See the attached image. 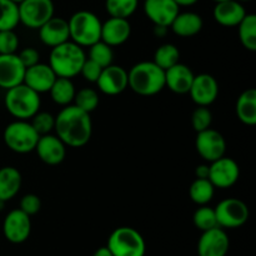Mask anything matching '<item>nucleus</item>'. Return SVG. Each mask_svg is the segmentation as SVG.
I'll return each mask as SVG.
<instances>
[{
  "instance_id": "nucleus-37",
  "label": "nucleus",
  "mask_w": 256,
  "mask_h": 256,
  "mask_svg": "<svg viewBox=\"0 0 256 256\" xmlns=\"http://www.w3.org/2000/svg\"><path fill=\"white\" fill-rule=\"evenodd\" d=\"M212 122V112L208 109V106H198L192 112V129L196 132H202V130L209 129Z\"/></svg>"
},
{
  "instance_id": "nucleus-42",
  "label": "nucleus",
  "mask_w": 256,
  "mask_h": 256,
  "mask_svg": "<svg viewBox=\"0 0 256 256\" xmlns=\"http://www.w3.org/2000/svg\"><path fill=\"white\" fill-rule=\"evenodd\" d=\"M196 179H209V165L202 164L195 169Z\"/></svg>"
},
{
  "instance_id": "nucleus-2",
  "label": "nucleus",
  "mask_w": 256,
  "mask_h": 256,
  "mask_svg": "<svg viewBox=\"0 0 256 256\" xmlns=\"http://www.w3.org/2000/svg\"><path fill=\"white\" fill-rule=\"evenodd\" d=\"M128 88L142 96H152L165 88V72L154 62H140L128 72Z\"/></svg>"
},
{
  "instance_id": "nucleus-1",
  "label": "nucleus",
  "mask_w": 256,
  "mask_h": 256,
  "mask_svg": "<svg viewBox=\"0 0 256 256\" xmlns=\"http://www.w3.org/2000/svg\"><path fill=\"white\" fill-rule=\"evenodd\" d=\"M54 130L56 136L70 148H82L89 142L92 134V122L89 112L75 105H66L55 116Z\"/></svg>"
},
{
  "instance_id": "nucleus-10",
  "label": "nucleus",
  "mask_w": 256,
  "mask_h": 256,
  "mask_svg": "<svg viewBox=\"0 0 256 256\" xmlns=\"http://www.w3.org/2000/svg\"><path fill=\"white\" fill-rule=\"evenodd\" d=\"M196 152L205 162H212L220 159L226 152V140L216 130L209 129L198 132L195 140Z\"/></svg>"
},
{
  "instance_id": "nucleus-40",
  "label": "nucleus",
  "mask_w": 256,
  "mask_h": 256,
  "mask_svg": "<svg viewBox=\"0 0 256 256\" xmlns=\"http://www.w3.org/2000/svg\"><path fill=\"white\" fill-rule=\"evenodd\" d=\"M102 69L100 65H98L96 62H92V60L86 59L85 62L82 64V70H80V74L82 75L85 80H88L89 82H96L98 79H99L100 74H102Z\"/></svg>"
},
{
  "instance_id": "nucleus-46",
  "label": "nucleus",
  "mask_w": 256,
  "mask_h": 256,
  "mask_svg": "<svg viewBox=\"0 0 256 256\" xmlns=\"http://www.w3.org/2000/svg\"><path fill=\"white\" fill-rule=\"evenodd\" d=\"M238 2H252V0H238Z\"/></svg>"
},
{
  "instance_id": "nucleus-43",
  "label": "nucleus",
  "mask_w": 256,
  "mask_h": 256,
  "mask_svg": "<svg viewBox=\"0 0 256 256\" xmlns=\"http://www.w3.org/2000/svg\"><path fill=\"white\" fill-rule=\"evenodd\" d=\"M92 256H112V252L108 249V246H102L92 254Z\"/></svg>"
},
{
  "instance_id": "nucleus-18",
  "label": "nucleus",
  "mask_w": 256,
  "mask_h": 256,
  "mask_svg": "<svg viewBox=\"0 0 256 256\" xmlns=\"http://www.w3.org/2000/svg\"><path fill=\"white\" fill-rule=\"evenodd\" d=\"M56 78L49 64H42L39 62L38 64L25 69L22 82L38 94H42V92H49Z\"/></svg>"
},
{
  "instance_id": "nucleus-21",
  "label": "nucleus",
  "mask_w": 256,
  "mask_h": 256,
  "mask_svg": "<svg viewBox=\"0 0 256 256\" xmlns=\"http://www.w3.org/2000/svg\"><path fill=\"white\" fill-rule=\"evenodd\" d=\"M132 34V25L129 20L122 18L110 16L102 24V42L112 48L124 44Z\"/></svg>"
},
{
  "instance_id": "nucleus-7",
  "label": "nucleus",
  "mask_w": 256,
  "mask_h": 256,
  "mask_svg": "<svg viewBox=\"0 0 256 256\" xmlns=\"http://www.w3.org/2000/svg\"><path fill=\"white\" fill-rule=\"evenodd\" d=\"M4 142L12 152L28 154L35 150L40 135L28 120H15L4 130Z\"/></svg>"
},
{
  "instance_id": "nucleus-39",
  "label": "nucleus",
  "mask_w": 256,
  "mask_h": 256,
  "mask_svg": "<svg viewBox=\"0 0 256 256\" xmlns=\"http://www.w3.org/2000/svg\"><path fill=\"white\" fill-rule=\"evenodd\" d=\"M20 210L28 214L29 216L38 214L42 209V200L35 194H26L20 200Z\"/></svg>"
},
{
  "instance_id": "nucleus-9",
  "label": "nucleus",
  "mask_w": 256,
  "mask_h": 256,
  "mask_svg": "<svg viewBox=\"0 0 256 256\" xmlns=\"http://www.w3.org/2000/svg\"><path fill=\"white\" fill-rule=\"evenodd\" d=\"M19 22L29 29L38 30L54 16L52 0H22L18 4Z\"/></svg>"
},
{
  "instance_id": "nucleus-5",
  "label": "nucleus",
  "mask_w": 256,
  "mask_h": 256,
  "mask_svg": "<svg viewBox=\"0 0 256 256\" xmlns=\"http://www.w3.org/2000/svg\"><path fill=\"white\" fill-rule=\"evenodd\" d=\"M5 108L16 120H29L40 110V94L22 82L6 90Z\"/></svg>"
},
{
  "instance_id": "nucleus-23",
  "label": "nucleus",
  "mask_w": 256,
  "mask_h": 256,
  "mask_svg": "<svg viewBox=\"0 0 256 256\" xmlns=\"http://www.w3.org/2000/svg\"><path fill=\"white\" fill-rule=\"evenodd\" d=\"M214 19L218 24L226 28L238 26L246 15V10L238 0H225L216 2L214 8Z\"/></svg>"
},
{
  "instance_id": "nucleus-41",
  "label": "nucleus",
  "mask_w": 256,
  "mask_h": 256,
  "mask_svg": "<svg viewBox=\"0 0 256 256\" xmlns=\"http://www.w3.org/2000/svg\"><path fill=\"white\" fill-rule=\"evenodd\" d=\"M18 56H19L20 62H22V65L25 66V69H26V68L32 66V65L38 64L40 60L39 52H38L36 49H34V48H25V49H22V52L18 54Z\"/></svg>"
},
{
  "instance_id": "nucleus-15",
  "label": "nucleus",
  "mask_w": 256,
  "mask_h": 256,
  "mask_svg": "<svg viewBox=\"0 0 256 256\" xmlns=\"http://www.w3.org/2000/svg\"><path fill=\"white\" fill-rule=\"evenodd\" d=\"M180 8L174 0H145L144 12L156 26L169 28L179 14Z\"/></svg>"
},
{
  "instance_id": "nucleus-22",
  "label": "nucleus",
  "mask_w": 256,
  "mask_h": 256,
  "mask_svg": "<svg viewBox=\"0 0 256 256\" xmlns=\"http://www.w3.org/2000/svg\"><path fill=\"white\" fill-rule=\"evenodd\" d=\"M194 76V72L188 65L178 62L165 70V88L175 94H188Z\"/></svg>"
},
{
  "instance_id": "nucleus-16",
  "label": "nucleus",
  "mask_w": 256,
  "mask_h": 256,
  "mask_svg": "<svg viewBox=\"0 0 256 256\" xmlns=\"http://www.w3.org/2000/svg\"><path fill=\"white\" fill-rule=\"evenodd\" d=\"M38 156L46 165H59L66 156V145L52 134L42 135L35 146Z\"/></svg>"
},
{
  "instance_id": "nucleus-24",
  "label": "nucleus",
  "mask_w": 256,
  "mask_h": 256,
  "mask_svg": "<svg viewBox=\"0 0 256 256\" xmlns=\"http://www.w3.org/2000/svg\"><path fill=\"white\" fill-rule=\"evenodd\" d=\"M202 25L204 22H202V16L196 12H179L169 28H172L174 34H176L178 36L192 38L202 32Z\"/></svg>"
},
{
  "instance_id": "nucleus-3",
  "label": "nucleus",
  "mask_w": 256,
  "mask_h": 256,
  "mask_svg": "<svg viewBox=\"0 0 256 256\" xmlns=\"http://www.w3.org/2000/svg\"><path fill=\"white\" fill-rule=\"evenodd\" d=\"M86 60L84 48L79 46L72 40L52 48L49 65L58 78H72L80 74L82 64Z\"/></svg>"
},
{
  "instance_id": "nucleus-31",
  "label": "nucleus",
  "mask_w": 256,
  "mask_h": 256,
  "mask_svg": "<svg viewBox=\"0 0 256 256\" xmlns=\"http://www.w3.org/2000/svg\"><path fill=\"white\" fill-rule=\"evenodd\" d=\"M180 60V52L174 44H162L156 49L154 54V60L152 62L162 68V70H168L172 65L178 64Z\"/></svg>"
},
{
  "instance_id": "nucleus-17",
  "label": "nucleus",
  "mask_w": 256,
  "mask_h": 256,
  "mask_svg": "<svg viewBox=\"0 0 256 256\" xmlns=\"http://www.w3.org/2000/svg\"><path fill=\"white\" fill-rule=\"evenodd\" d=\"M98 88L105 95H119L128 88V72L120 65L104 68L96 82Z\"/></svg>"
},
{
  "instance_id": "nucleus-44",
  "label": "nucleus",
  "mask_w": 256,
  "mask_h": 256,
  "mask_svg": "<svg viewBox=\"0 0 256 256\" xmlns=\"http://www.w3.org/2000/svg\"><path fill=\"white\" fill-rule=\"evenodd\" d=\"M178 4V6H192V5L196 4L199 0H174Z\"/></svg>"
},
{
  "instance_id": "nucleus-6",
  "label": "nucleus",
  "mask_w": 256,
  "mask_h": 256,
  "mask_svg": "<svg viewBox=\"0 0 256 256\" xmlns=\"http://www.w3.org/2000/svg\"><path fill=\"white\" fill-rule=\"evenodd\" d=\"M112 256H145L146 242L138 230L120 226L110 234L106 244Z\"/></svg>"
},
{
  "instance_id": "nucleus-4",
  "label": "nucleus",
  "mask_w": 256,
  "mask_h": 256,
  "mask_svg": "<svg viewBox=\"0 0 256 256\" xmlns=\"http://www.w3.org/2000/svg\"><path fill=\"white\" fill-rule=\"evenodd\" d=\"M102 24L99 16L89 10L74 12L69 20L70 40L82 48H89L102 40Z\"/></svg>"
},
{
  "instance_id": "nucleus-45",
  "label": "nucleus",
  "mask_w": 256,
  "mask_h": 256,
  "mask_svg": "<svg viewBox=\"0 0 256 256\" xmlns=\"http://www.w3.org/2000/svg\"><path fill=\"white\" fill-rule=\"evenodd\" d=\"M12 2H16V4H19V2H22V0H12Z\"/></svg>"
},
{
  "instance_id": "nucleus-12",
  "label": "nucleus",
  "mask_w": 256,
  "mask_h": 256,
  "mask_svg": "<svg viewBox=\"0 0 256 256\" xmlns=\"http://www.w3.org/2000/svg\"><path fill=\"white\" fill-rule=\"evenodd\" d=\"M32 232V220L22 210L14 209L5 216L2 222V234L12 244H22Z\"/></svg>"
},
{
  "instance_id": "nucleus-11",
  "label": "nucleus",
  "mask_w": 256,
  "mask_h": 256,
  "mask_svg": "<svg viewBox=\"0 0 256 256\" xmlns=\"http://www.w3.org/2000/svg\"><path fill=\"white\" fill-rule=\"evenodd\" d=\"M240 176V168L232 158L224 155L220 159L210 162L209 180L218 189H229L234 186Z\"/></svg>"
},
{
  "instance_id": "nucleus-47",
  "label": "nucleus",
  "mask_w": 256,
  "mask_h": 256,
  "mask_svg": "<svg viewBox=\"0 0 256 256\" xmlns=\"http://www.w3.org/2000/svg\"><path fill=\"white\" fill-rule=\"evenodd\" d=\"M215 2H225V0H214Z\"/></svg>"
},
{
  "instance_id": "nucleus-29",
  "label": "nucleus",
  "mask_w": 256,
  "mask_h": 256,
  "mask_svg": "<svg viewBox=\"0 0 256 256\" xmlns=\"http://www.w3.org/2000/svg\"><path fill=\"white\" fill-rule=\"evenodd\" d=\"M239 39L242 46L249 52L256 50V15L248 14L238 25Z\"/></svg>"
},
{
  "instance_id": "nucleus-20",
  "label": "nucleus",
  "mask_w": 256,
  "mask_h": 256,
  "mask_svg": "<svg viewBox=\"0 0 256 256\" xmlns=\"http://www.w3.org/2000/svg\"><path fill=\"white\" fill-rule=\"evenodd\" d=\"M42 42L46 46L54 48L70 40L68 20L52 16L38 29Z\"/></svg>"
},
{
  "instance_id": "nucleus-14",
  "label": "nucleus",
  "mask_w": 256,
  "mask_h": 256,
  "mask_svg": "<svg viewBox=\"0 0 256 256\" xmlns=\"http://www.w3.org/2000/svg\"><path fill=\"white\" fill-rule=\"evenodd\" d=\"M189 94L198 106H209L218 99L219 84L212 75L202 72L194 76Z\"/></svg>"
},
{
  "instance_id": "nucleus-28",
  "label": "nucleus",
  "mask_w": 256,
  "mask_h": 256,
  "mask_svg": "<svg viewBox=\"0 0 256 256\" xmlns=\"http://www.w3.org/2000/svg\"><path fill=\"white\" fill-rule=\"evenodd\" d=\"M215 186L209 179H195L189 189L190 199L196 205H206L214 198Z\"/></svg>"
},
{
  "instance_id": "nucleus-34",
  "label": "nucleus",
  "mask_w": 256,
  "mask_h": 256,
  "mask_svg": "<svg viewBox=\"0 0 256 256\" xmlns=\"http://www.w3.org/2000/svg\"><path fill=\"white\" fill-rule=\"evenodd\" d=\"M74 102L75 106L90 114L99 105V94L96 92V90L92 89V88H82L79 92H75Z\"/></svg>"
},
{
  "instance_id": "nucleus-36",
  "label": "nucleus",
  "mask_w": 256,
  "mask_h": 256,
  "mask_svg": "<svg viewBox=\"0 0 256 256\" xmlns=\"http://www.w3.org/2000/svg\"><path fill=\"white\" fill-rule=\"evenodd\" d=\"M30 124L35 129V132L42 135L50 134L55 126V116L46 112H38L34 116L30 119Z\"/></svg>"
},
{
  "instance_id": "nucleus-25",
  "label": "nucleus",
  "mask_w": 256,
  "mask_h": 256,
  "mask_svg": "<svg viewBox=\"0 0 256 256\" xmlns=\"http://www.w3.org/2000/svg\"><path fill=\"white\" fill-rule=\"evenodd\" d=\"M22 174L16 168H2L0 169V202H6L16 196L22 188Z\"/></svg>"
},
{
  "instance_id": "nucleus-33",
  "label": "nucleus",
  "mask_w": 256,
  "mask_h": 256,
  "mask_svg": "<svg viewBox=\"0 0 256 256\" xmlns=\"http://www.w3.org/2000/svg\"><path fill=\"white\" fill-rule=\"evenodd\" d=\"M88 59L95 62L102 68H106L112 64L114 52H112V48L110 45L105 44L104 42L100 40V42H95L92 46H89V58Z\"/></svg>"
},
{
  "instance_id": "nucleus-13",
  "label": "nucleus",
  "mask_w": 256,
  "mask_h": 256,
  "mask_svg": "<svg viewBox=\"0 0 256 256\" xmlns=\"http://www.w3.org/2000/svg\"><path fill=\"white\" fill-rule=\"evenodd\" d=\"M230 248V240L222 228L202 232L198 242V255L199 256H226Z\"/></svg>"
},
{
  "instance_id": "nucleus-38",
  "label": "nucleus",
  "mask_w": 256,
  "mask_h": 256,
  "mask_svg": "<svg viewBox=\"0 0 256 256\" xmlns=\"http://www.w3.org/2000/svg\"><path fill=\"white\" fill-rule=\"evenodd\" d=\"M19 38L14 30H0V54H16Z\"/></svg>"
},
{
  "instance_id": "nucleus-30",
  "label": "nucleus",
  "mask_w": 256,
  "mask_h": 256,
  "mask_svg": "<svg viewBox=\"0 0 256 256\" xmlns=\"http://www.w3.org/2000/svg\"><path fill=\"white\" fill-rule=\"evenodd\" d=\"M19 22V9L12 0H0V30H14Z\"/></svg>"
},
{
  "instance_id": "nucleus-35",
  "label": "nucleus",
  "mask_w": 256,
  "mask_h": 256,
  "mask_svg": "<svg viewBox=\"0 0 256 256\" xmlns=\"http://www.w3.org/2000/svg\"><path fill=\"white\" fill-rule=\"evenodd\" d=\"M192 222L202 232H206V230L212 229V228H216L218 222L216 216H215V210L212 208L206 206V205H202L194 212Z\"/></svg>"
},
{
  "instance_id": "nucleus-8",
  "label": "nucleus",
  "mask_w": 256,
  "mask_h": 256,
  "mask_svg": "<svg viewBox=\"0 0 256 256\" xmlns=\"http://www.w3.org/2000/svg\"><path fill=\"white\" fill-rule=\"evenodd\" d=\"M214 210L218 226L222 229H236L242 226L250 215L248 205L236 198L222 200Z\"/></svg>"
},
{
  "instance_id": "nucleus-32",
  "label": "nucleus",
  "mask_w": 256,
  "mask_h": 256,
  "mask_svg": "<svg viewBox=\"0 0 256 256\" xmlns=\"http://www.w3.org/2000/svg\"><path fill=\"white\" fill-rule=\"evenodd\" d=\"M139 0H105V9L112 18L128 19L138 9Z\"/></svg>"
},
{
  "instance_id": "nucleus-27",
  "label": "nucleus",
  "mask_w": 256,
  "mask_h": 256,
  "mask_svg": "<svg viewBox=\"0 0 256 256\" xmlns=\"http://www.w3.org/2000/svg\"><path fill=\"white\" fill-rule=\"evenodd\" d=\"M49 92L55 104L66 106V105H70L74 102L76 90H75L72 79H68V78H56L52 86L50 88Z\"/></svg>"
},
{
  "instance_id": "nucleus-26",
  "label": "nucleus",
  "mask_w": 256,
  "mask_h": 256,
  "mask_svg": "<svg viewBox=\"0 0 256 256\" xmlns=\"http://www.w3.org/2000/svg\"><path fill=\"white\" fill-rule=\"evenodd\" d=\"M236 115L242 124L249 126L256 124V90L254 88L242 92L238 98Z\"/></svg>"
},
{
  "instance_id": "nucleus-19",
  "label": "nucleus",
  "mask_w": 256,
  "mask_h": 256,
  "mask_svg": "<svg viewBox=\"0 0 256 256\" xmlns=\"http://www.w3.org/2000/svg\"><path fill=\"white\" fill-rule=\"evenodd\" d=\"M25 66L18 54H0V88L10 89L22 84L24 80Z\"/></svg>"
}]
</instances>
